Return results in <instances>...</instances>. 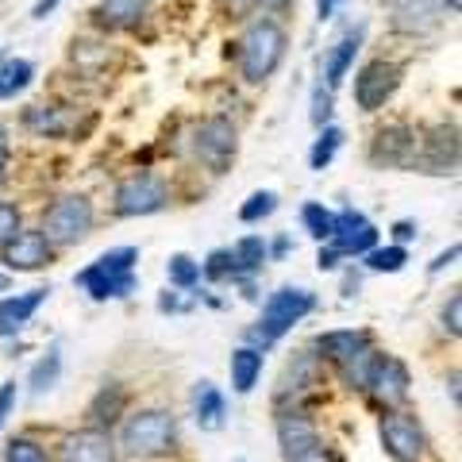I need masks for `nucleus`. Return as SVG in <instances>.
Instances as JSON below:
<instances>
[{
  "instance_id": "nucleus-41",
  "label": "nucleus",
  "mask_w": 462,
  "mask_h": 462,
  "mask_svg": "<svg viewBox=\"0 0 462 462\" xmlns=\"http://www.w3.org/2000/svg\"><path fill=\"white\" fill-rule=\"evenodd\" d=\"M16 401H20V385H16V382H5V385H0V428H5L8 416L16 412Z\"/></svg>"
},
{
  "instance_id": "nucleus-27",
  "label": "nucleus",
  "mask_w": 462,
  "mask_h": 462,
  "mask_svg": "<svg viewBox=\"0 0 462 462\" xmlns=\"http://www.w3.org/2000/svg\"><path fill=\"white\" fill-rule=\"evenodd\" d=\"M227 251H231V263H236V282L254 278V273L270 263V258H266V239H263V236H243L236 247H227Z\"/></svg>"
},
{
  "instance_id": "nucleus-14",
  "label": "nucleus",
  "mask_w": 462,
  "mask_h": 462,
  "mask_svg": "<svg viewBox=\"0 0 462 462\" xmlns=\"http://www.w3.org/2000/svg\"><path fill=\"white\" fill-rule=\"evenodd\" d=\"M416 170L424 173H455L458 166V132L455 127H431V132H420V147H416Z\"/></svg>"
},
{
  "instance_id": "nucleus-25",
  "label": "nucleus",
  "mask_w": 462,
  "mask_h": 462,
  "mask_svg": "<svg viewBox=\"0 0 462 462\" xmlns=\"http://www.w3.org/2000/svg\"><path fill=\"white\" fill-rule=\"evenodd\" d=\"M127 416V389L120 382H108V385H100V393L93 397L89 404V424L93 428H116Z\"/></svg>"
},
{
  "instance_id": "nucleus-42",
  "label": "nucleus",
  "mask_w": 462,
  "mask_h": 462,
  "mask_svg": "<svg viewBox=\"0 0 462 462\" xmlns=\"http://www.w3.org/2000/svg\"><path fill=\"white\" fill-rule=\"evenodd\" d=\"M220 8L227 12L231 20H247L251 12L258 8V0H220Z\"/></svg>"
},
{
  "instance_id": "nucleus-9",
  "label": "nucleus",
  "mask_w": 462,
  "mask_h": 462,
  "mask_svg": "<svg viewBox=\"0 0 462 462\" xmlns=\"http://www.w3.org/2000/svg\"><path fill=\"white\" fill-rule=\"evenodd\" d=\"M401 78H404V69L397 62L374 58V62H366L355 74V105L363 112H382L389 100H393V93L401 89Z\"/></svg>"
},
{
  "instance_id": "nucleus-32",
  "label": "nucleus",
  "mask_w": 462,
  "mask_h": 462,
  "mask_svg": "<svg viewBox=\"0 0 462 462\" xmlns=\"http://www.w3.org/2000/svg\"><path fill=\"white\" fill-rule=\"evenodd\" d=\"M300 227H305L316 243H328L331 227H336V212H331L328 205H320V200H309V205L300 208Z\"/></svg>"
},
{
  "instance_id": "nucleus-50",
  "label": "nucleus",
  "mask_w": 462,
  "mask_h": 462,
  "mask_svg": "<svg viewBox=\"0 0 462 462\" xmlns=\"http://www.w3.org/2000/svg\"><path fill=\"white\" fill-rule=\"evenodd\" d=\"M258 8H266L270 16L273 12H282V8H289V0H258Z\"/></svg>"
},
{
  "instance_id": "nucleus-8",
  "label": "nucleus",
  "mask_w": 462,
  "mask_h": 462,
  "mask_svg": "<svg viewBox=\"0 0 462 462\" xmlns=\"http://www.w3.org/2000/svg\"><path fill=\"white\" fill-rule=\"evenodd\" d=\"M378 436H382L385 455L393 458V462H424L428 451H431V443H428V436H424L420 420H416L412 412H404V409L382 412Z\"/></svg>"
},
{
  "instance_id": "nucleus-46",
  "label": "nucleus",
  "mask_w": 462,
  "mask_h": 462,
  "mask_svg": "<svg viewBox=\"0 0 462 462\" xmlns=\"http://www.w3.org/2000/svg\"><path fill=\"white\" fill-rule=\"evenodd\" d=\"M289 251H293V243H289V236H278L273 243H266V258H273V263H278V258H285Z\"/></svg>"
},
{
  "instance_id": "nucleus-51",
  "label": "nucleus",
  "mask_w": 462,
  "mask_h": 462,
  "mask_svg": "<svg viewBox=\"0 0 462 462\" xmlns=\"http://www.w3.org/2000/svg\"><path fill=\"white\" fill-rule=\"evenodd\" d=\"M439 8L451 12V16H458V12H462V0H439Z\"/></svg>"
},
{
  "instance_id": "nucleus-18",
  "label": "nucleus",
  "mask_w": 462,
  "mask_h": 462,
  "mask_svg": "<svg viewBox=\"0 0 462 462\" xmlns=\"http://www.w3.org/2000/svg\"><path fill=\"white\" fill-rule=\"evenodd\" d=\"M363 39H366V23H355L328 47V54H324V85L328 89H339V85L351 78L355 58L363 51Z\"/></svg>"
},
{
  "instance_id": "nucleus-48",
  "label": "nucleus",
  "mask_w": 462,
  "mask_h": 462,
  "mask_svg": "<svg viewBox=\"0 0 462 462\" xmlns=\"http://www.w3.org/2000/svg\"><path fill=\"white\" fill-rule=\"evenodd\" d=\"M58 5H62V0H35L32 16H35V20H47V16H51V12H54Z\"/></svg>"
},
{
  "instance_id": "nucleus-40",
  "label": "nucleus",
  "mask_w": 462,
  "mask_h": 462,
  "mask_svg": "<svg viewBox=\"0 0 462 462\" xmlns=\"http://www.w3.org/2000/svg\"><path fill=\"white\" fill-rule=\"evenodd\" d=\"M439 320H443V331H451L455 339L462 336V297H458V293H451V300L443 305V316H439Z\"/></svg>"
},
{
  "instance_id": "nucleus-21",
  "label": "nucleus",
  "mask_w": 462,
  "mask_h": 462,
  "mask_svg": "<svg viewBox=\"0 0 462 462\" xmlns=\"http://www.w3.org/2000/svg\"><path fill=\"white\" fill-rule=\"evenodd\" d=\"M147 0H100L93 8V23L100 32H135L147 20Z\"/></svg>"
},
{
  "instance_id": "nucleus-1",
  "label": "nucleus",
  "mask_w": 462,
  "mask_h": 462,
  "mask_svg": "<svg viewBox=\"0 0 462 462\" xmlns=\"http://www.w3.org/2000/svg\"><path fill=\"white\" fill-rule=\"evenodd\" d=\"M285 47H289V35L282 20L273 16H258L243 27V35L236 39V66H239V78L247 85H266L278 66L285 62Z\"/></svg>"
},
{
  "instance_id": "nucleus-10",
  "label": "nucleus",
  "mask_w": 462,
  "mask_h": 462,
  "mask_svg": "<svg viewBox=\"0 0 462 462\" xmlns=\"http://www.w3.org/2000/svg\"><path fill=\"white\" fill-rule=\"evenodd\" d=\"M0 263L8 273H39L54 263V247L39 227H20L5 247H0Z\"/></svg>"
},
{
  "instance_id": "nucleus-16",
  "label": "nucleus",
  "mask_w": 462,
  "mask_h": 462,
  "mask_svg": "<svg viewBox=\"0 0 462 462\" xmlns=\"http://www.w3.org/2000/svg\"><path fill=\"white\" fill-rule=\"evenodd\" d=\"M78 105H27L23 108V127L39 139H66V135H78Z\"/></svg>"
},
{
  "instance_id": "nucleus-28",
  "label": "nucleus",
  "mask_w": 462,
  "mask_h": 462,
  "mask_svg": "<svg viewBox=\"0 0 462 462\" xmlns=\"http://www.w3.org/2000/svg\"><path fill=\"white\" fill-rule=\"evenodd\" d=\"M58 378H62V351L51 346V351L32 366V374H27V389H32V397H42L58 385Z\"/></svg>"
},
{
  "instance_id": "nucleus-53",
  "label": "nucleus",
  "mask_w": 462,
  "mask_h": 462,
  "mask_svg": "<svg viewBox=\"0 0 462 462\" xmlns=\"http://www.w3.org/2000/svg\"><path fill=\"white\" fill-rule=\"evenodd\" d=\"M8 285H12V273L0 270V293H8Z\"/></svg>"
},
{
  "instance_id": "nucleus-44",
  "label": "nucleus",
  "mask_w": 462,
  "mask_h": 462,
  "mask_svg": "<svg viewBox=\"0 0 462 462\" xmlns=\"http://www.w3.org/2000/svg\"><path fill=\"white\" fill-rule=\"evenodd\" d=\"M158 312H189V300H181L178 293H170L166 289V293L158 297Z\"/></svg>"
},
{
  "instance_id": "nucleus-35",
  "label": "nucleus",
  "mask_w": 462,
  "mask_h": 462,
  "mask_svg": "<svg viewBox=\"0 0 462 462\" xmlns=\"http://www.w3.org/2000/svg\"><path fill=\"white\" fill-rule=\"evenodd\" d=\"M5 462H51V451L32 436H16L5 447Z\"/></svg>"
},
{
  "instance_id": "nucleus-2",
  "label": "nucleus",
  "mask_w": 462,
  "mask_h": 462,
  "mask_svg": "<svg viewBox=\"0 0 462 462\" xmlns=\"http://www.w3.org/2000/svg\"><path fill=\"white\" fill-rule=\"evenodd\" d=\"M178 416L170 409H135L124 416L120 436H116V447L127 458L139 462H154V458H170L178 451Z\"/></svg>"
},
{
  "instance_id": "nucleus-36",
  "label": "nucleus",
  "mask_w": 462,
  "mask_h": 462,
  "mask_svg": "<svg viewBox=\"0 0 462 462\" xmlns=\"http://www.w3.org/2000/svg\"><path fill=\"white\" fill-rule=\"evenodd\" d=\"M200 278H205V282H236V263H231V251L227 247L212 251L205 263H200Z\"/></svg>"
},
{
  "instance_id": "nucleus-34",
  "label": "nucleus",
  "mask_w": 462,
  "mask_h": 462,
  "mask_svg": "<svg viewBox=\"0 0 462 462\" xmlns=\"http://www.w3.org/2000/svg\"><path fill=\"white\" fill-rule=\"evenodd\" d=\"M273 212H278V193H273V189H254L239 205V220L243 224H263V220H270Z\"/></svg>"
},
{
  "instance_id": "nucleus-19",
  "label": "nucleus",
  "mask_w": 462,
  "mask_h": 462,
  "mask_svg": "<svg viewBox=\"0 0 462 462\" xmlns=\"http://www.w3.org/2000/svg\"><path fill=\"white\" fill-rule=\"evenodd\" d=\"M370 343H374V336L363 328H331V331H324V336L312 339V355L320 358V363L339 366L343 358H351L355 351H363V346H370Z\"/></svg>"
},
{
  "instance_id": "nucleus-5",
  "label": "nucleus",
  "mask_w": 462,
  "mask_h": 462,
  "mask_svg": "<svg viewBox=\"0 0 462 462\" xmlns=\"http://www.w3.org/2000/svg\"><path fill=\"white\" fill-rule=\"evenodd\" d=\"M97 227V205L89 193H62L54 197L39 216V231L51 239V247H78L93 236Z\"/></svg>"
},
{
  "instance_id": "nucleus-45",
  "label": "nucleus",
  "mask_w": 462,
  "mask_h": 462,
  "mask_svg": "<svg viewBox=\"0 0 462 462\" xmlns=\"http://www.w3.org/2000/svg\"><path fill=\"white\" fill-rule=\"evenodd\" d=\"M416 239V224L412 220H397L393 224V243L397 247H404V243H412Z\"/></svg>"
},
{
  "instance_id": "nucleus-38",
  "label": "nucleus",
  "mask_w": 462,
  "mask_h": 462,
  "mask_svg": "<svg viewBox=\"0 0 462 462\" xmlns=\"http://www.w3.org/2000/svg\"><path fill=\"white\" fill-rule=\"evenodd\" d=\"M285 462H343V455L336 451V447H328L324 439H316L312 447H305V451L285 455Z\"/></svg>"
},
{
  "instance_id": "nucleus-3",
  "label": "nucleus",
  "mask_w": 462,
  "mask_h": 462,
  "mask_svg": "<svg viewBox=\"0 0 462 462\" xmlns=\"http://www.w3.org/2000/svg\"><path fill=\"white\" fill-rule=\"evenodd\" d=\"M139 247H112L93 258L85 270L74 273V285H81L93 300H124L139 285Z\"/></svg>"
},
{
  "instance_id": "nucleus-39",
  "label": "nucleus",
  "mask_w": 462,
  "mask_h": 462,
  "mask_svg": "<svg viewBox=\"0 0 462 462\" xmlns=\"http://www.w3.org/2000/svg\"><path fill=\"white\" fill-rule=\"evenodd\" d=\"M23 227V212L20 205H12V200H0V247L16 236V231Z\"/></svg>"
},
{
  "instance_id": "nucleus-29",
  "label": "nucleus",
  "mask_w": 462,
  "mask_h": 462,
  "mask_svg": "<svg viewBox=\"0 0 462 462\" xmlns=\"http://www.w3.org/2000/svg\"><path fill=\"white\" fill-rule=\"evenodd\" d=\"M339 147H343V127H336V124H324L320 132H316L312 151H309V166H312L316 173H320V170H328L331 162H336Z\"/></svg>"
},
{
  "instance_id": "nucleus-49",
  "label": "nucleus",
  "mask_w": 462,
  "mask_h": 462,
  "mask_svg": "<svg viewBox=\"0 0 462 462\" xmlns=\"http://www.w3.org/2000/svg\"><path fill=\"white\" fill-rule=\"evenodd\" d=\"M336 5H346V0H316V12H320V20H331Z\"/></svg>"
},
{
  "instance_id": "nucleus-13",
  "label": "nucleus",
  "mask_w": 462,
  "mask_h": 462,
  "mask_svg": "<svg viewBox=\"0 0 462 462\" xmlns=\"http://www.w3.org/2000/svg\"><path fill=\"white\" fill-rule=\"evenodd\" d=\"M331 247H336L343 258H363L366 251L378 247V227H374L370 220L358 208H343L336 212V227H331Z\"/></svg>"
},
{
  "instance_id": "nucleus-43",
  "label": "nucleus",
  "mask_w": 462,
  "mask_h": 462,
  "mask_svg": "<svg viewBox=\"0 0 462 462\" xmlns=\"http://www.w3.org/2000/svg\"><path fill=\"white\" fill-rule=\"evenodd\" d=\"M339 263H343V254H339L336 247H331V243H328V247L320 243V254H316V266H320L324 273H336V270H339Z\"/></svg>"
},
{
  "instance_id": "nucleus-6",
  "label": "nucleus",
  "mask_w": 462,
  "mask_h": 462,
  "mask_svg": "<svg viewBox=\"0 0 462 462\" xmlns=\"http://www.w3.org/2000/svg\"><path fill=\"white\" fill-rule=\"evenodd\" d=\"M185 147H189L197 166H205L208 173H227V166L236 162V151H239V132L227 116H205V120H197L189 127Z\"/></svg>"
},
{
  "instance_id": "nucleus-12",
  "label": "nucleus",
  "mask_w": 462,
  "mask_h": 462,
  "mask_svg": "<svg viewBox=\"0 0 462 462\" xmlns=\"http://www.w3.org/2000/svg\"><path fill=\"white\" fill-rule=\"evenodd\" d=\"M58 462H120V447L108 428H81L58 443Z\"/></svg>"
},
{
  "instance_id": "nucleus-52",
  "label": "nucleus",
  "mask_w": 462,
  "mask_h": 462,
  "mask_svg": "<svg viewBox=\"0 0 462 462\" xmlns=\"http://www.w3.org/2000/svg\"><path fill=\"white\" fill-rule=\"evenodd\" d=\"M5 181H8V151L0 154V185H5Z\"/></svg>"
},
{
  "instance_id": "nucleus-22",
  "label": "nucleus",
  "mask_w": 462,
  "mask_h": 462,
  "mask_svg": "<svg viewBox=\"0 0 462 462\" xmlns=\"http://www.w3.org/2000/svg\"><path fill=\"white\" fill-rule=\"evenodd\" d=\"M316 439H320V428H316V420H312L305 409L278 412V447H282V458L305 451V447H312Z\"/></svg>"
},
{
  "instance_id": "nucleus-47",
  "label": "nucleus",
  "mask_w": 462,
  "mask_h": 462,
  "mask_svg": "<svg viewBox=\"0 0 462 462\" xmlns=\"http://www.w3.org/2000/svg\"><path fill=\"white\" fill-rule=\"evenodd\" d=\"M455 258H458V243H451V247H447L443 254H436V263H431L428 270H431V273H443L447 266H451V263H455Z\"/></svg>"
},
{
  "instance_id": "nucleus-7",
  "label": "nucleus",
  "mask_w": 462,
  "mask_h": 462,
  "mask_svg": "<svg viewBox=\"0 0 462 462\" xmlns=\"http://www.w3.org/2000/svg\"><path fill=\"white\" fill-rule=\"evenodd\" d=\"M170 200H173V193H170V181L162 178V173L135 170V173H127V178H120V185H116L112 212L120 216V220H135V216L162 212Z\"/></svg>"
},
{
  "instance_id": "nucleus-30",
  "label": "nucleus",
  "mask_w": 462,
  "mask_h": 462,
  "mask_svg": "<svg viewBox=\"0 0 462 462\" xmlns=\"http://www.w3.org/2000/svg\"><path fill=\"white\" fill-rule=\"evenodd\" d=\"M32 81H35V66L27 62V58H12V62H0V100L23 93Z\"/></svg>"
},
{
  "instance_id": "nucleus-24",
  "label": "nucleus",
  "mask_w": 462,
  "mask_h": 462,
  "mask_svg": "<svg viewBox=\"0 0 462 462\" xmlns=\"http://www.w3.org/2000/svg\"><path fill=\"white\" fill-rule=\"evenodd\" d=\"M193 420L200 431H220L227 420V397L208 378L193 385Z\"/></svg>"
},
{
  "instance_id": "nucleus-15",
  "label": "nucleus",
  "mask_w": 462,
  "mask_h": 462,
  "mask_svg": "<svg viewBox=\"0 0 462 462\" xmlns=\"http://www.w3.org/2000/svg\"><path fill=\"white\" fill-rule=\"evenodd\" d=\"M416 147H420V132L409 124H389L370 143V162L378 166H412Z\"/></svg>"
},
{
  "instance_id": "nucleus-31",
  "label": "nucleus",
  "mask_w": 462,
  "mask_h": 462,
  "mask_svg": "<svg viewBox=\"0 0 462 462\" xmlns=\"http://www.w3.org/2000/svg\"><path fill=\"white\" fill-rule=\"evenodd\" d=\"M166 282L178 289V293H193V289L200 285V263H197L193 254H170Z\"/></svg>"
},
{
  "instance_id": "nucleus-37",
  "label": "nucleus",
  "mask_w": 462,
  "mask_h": 462,
  "mask_svg": "<svg viewBox=\"0 0 462 462\" xmlns=\"http://www.w3.org/2000/svg\"><path fill=\"white\" fill-rule=\"evenodd\" d=\"M331 112H336V89H328V85L320 81L312 89V124H316V132H320L324 124H331Z\"/></svg>"
},
{
  "instance_id": "nucleus-26",
  "label": "nucleus",
  "mask_w": 462,
  "mask_h": 462,
  "mask_svg": "<svg viewBox=\"0 0 462 462\" xmlns=\"http://www.w3.org/2000/svg\"><path fill=\"white\" fill-rule=\"evenodd\" d=\"M378 358H382V351H374V343L363 346V351H355L351 358H343V363L336 366L339 370V382L351 389V393H366L370 374H374V366H378Z\"/></svg>"
},
{
  "instance_id": "nucleus-54",
  "label": "nucleus",
  "mask_w": 462,
  "mask_h": 462,
  "mask_svg": "<svg viewBox=\"0 0 462 462\" xmlns=\"http://www.w3.org/2000/svg\"><path fill=\"white\" fill-rule=\"evenodd\" d=\"M5 151H8V132L0 127V154H5Z\"/></svg>"
},
{
  "instance_id": "nucleus-17",
  "label": "nucleus",
  "mask_w": 462,
  "mask_h": 462,
  "mask_svg": "<svg viewBox=\"0 0 462 462\" xmlns=\"http://www.w3.org/2000/svg\"><path fill=\"white\" fill-rule=\"evenodd\" d=\"M389 23L401 35H431L443 23V8L439 0H389Z\"/></svg>"
},
{
  "instance_id": "nucleus-33",
  "label": "nucleus",
  "mask_w": 462,
  "mask_h": 462,
  "mask_svg": "<svg viewBox=\"0 0 462 462\" xmlns=\"http://www.w3.org/2000/svg\"><path fill=\"white\" fill-rule=\"evenodd\" d=\"M363 263L370 273H401L409 266V247H397V243H389V247H374L363 254Z\"/></svg>"
},
{
  "instance_id": "nucleus-4",
  "label": "nucleus",
  "mask_w": 462,
  "mask_h": 462,
  "mask_svg": "<svg viewBox=\"0 0 462 462\" xmlns=\"http://www.w3.org/2000/svg\"><path fill=\"white\" fill-rule=\"evenodd\" d=\"M316 309V293L305 285H282L273 289V293L266 297L263 305V316H258V324L251 328V346H258V351H266V346H273L282 336H289L305 316Z\"/></svg>"
},
{
  "instance_id": "nucleus-11",
  "label": "nucleus",
  "mask_w": 462,
  "mask_h": 462,
  "mask_svg": "<svg viewBox=\"0 0 462 462\" xmlns=\"http://www.w3.org/2000/svg\"><path fill=\"white\" fill-rule=\"evenodd\" d=\"M409 385H412L409 366H404L397 355H382L378 366H374V374H370L366 397L378 404L382 412H389V409H401V404L409 401Z\"/></svg>"
},
{
  "instance_id": "nucleus-23",
  "label": "nucleus",
  "mask_w": 462,
  "mask_h": 462,
  "mask_svg": "<svg viewBox=\"0 0 462 462\" xmlns=\"http://www.w3.org/2000/svg\"><path fill=\"white\" fill-rule=\"evenodd\" d=\"M263 366H266V351H258V346L243 343L231 351V363H227V374H231V389H236L239 397L254 393V385L263 382Z\"/></svg>"
},
{
  "instance_id": "nucleus-20",
  "label": "nucleus",
  "mask_w": 462,
  "mask_h": 462,
  "mask_svg": "<svg viewBox=\"0 0 462 462\" xmlns=\"http://www.w3.org/2000/svg\"><path fill=\"white\" fill-rule=\"evenodd\" d=\"M47 297H51V289H27V293H16V297H0V339L20 336Z\"/></svg>"
}]
</instances>
